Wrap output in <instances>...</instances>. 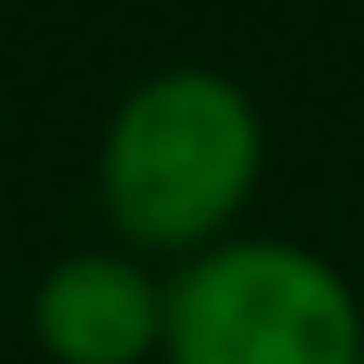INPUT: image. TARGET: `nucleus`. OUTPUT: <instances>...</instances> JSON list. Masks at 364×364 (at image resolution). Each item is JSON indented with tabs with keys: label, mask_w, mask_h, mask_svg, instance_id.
<instances>
[{
	"label": "nucleus",
	"mask_w": 364,
	"mask_h": 364,
	"mask_svg": "<svg viewBox=\"0 0 364 364\" xmlns=\"http://www.w3.org/2000/svg\"><path fill=\"white\" fill-rule=\"evenodd\" d=\"M254 159H262V135L246 95L206 72H166L111 119V143H103L111 222L143 246H198L246 206Z\"/></svg>",
	"instance_id": "nucleus-1"
},
{
	"label": "nucleus",
	"mask_w": 364,
	"mask_h": 364,
	"mask_svg": "<svg viewBox=\"0 0 364 364\" xmlns=\"http://www.w3.org/2000/svg\"><path fill=\"white\" fill-rule=\"evenodd\" d=\"M174 364H364L348 285L293 246L206 254L166 293Z\"/></svg>",
	"instance_id": "nucleus-2"
},
{
	"label": "nucleus",
	"mask_w": 364,
	"mask_h": 364,
	"mask_svg": "<svg viewBox=\"0 0 364 364\" xmlns=\"http://www.w3.org/2000/svg\"><path fill=\"white\" fill-rule=\"evenodd\" d=\"M32 333L48 341L55 364H143L151 341L166 333V301L127 262L72 254L64 269H48L32 301Z\"/></svg>",
	"instance_id": "nucleus-3"
}]
</instances>
